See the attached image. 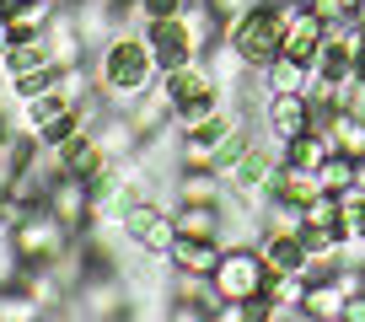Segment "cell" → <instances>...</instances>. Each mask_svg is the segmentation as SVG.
Segmentation results:
<instances>
[{"label":"cell","mask_w":365,"mask_h":322,"mask_svg":"<svg viewBox=\"0 0 365 322\" xmlns=\"http://www.w3.org/2000/svg\"><path fill=\"white\" fill-rule=\"evenodd\" d=\"M16 38H22V33H16V22H11L6 11H0V59H6V54L16 48Z\"/></svg>","instance_id":"obj_15"},{"label":"cell","mask_w":365,"mask_h":322,"mask_svg":"<svg viewBox=\"0 0 365 322\" xmlns=\"http://www.w3.org/2000/svg\"><path fill=\"white\" fill-rule=\"evenodd\" d=\"M118 231H124L135 247H145V253H167L172 242H178V220H172V209L167 204H156V199H135V204L124 209V220H118Z\"/></svg>","instance_id":"obj_5"},{"label":"cell","mask_w":365,"mask_h":322,"mask_svg":"<svg viewBox=\"0 0 365 322\" xmlns=\"http://www.w3.org/2000/svg\"><path fill=\"white\" fill-rule=\"evenodd\" d=\"M333 156V140H328V129H301L296 140H285V161H296V167H307V172H317L322 161Z\"/></svg>","instance_id":"obj_11"},{"label":"cell","mask_w":365,"mask_h":322,"mask_svg":"<svg viewBox=\"0 0 365 322\" xmlns=\"http://www.w3.org/2000/svg\"><path fill=\"white\" fill-rule=\"evenodd\" d=\"M258 118H263V129H269V135L296 140L301 129L317 124V108H312L307 92H269V97L258 103Z\"/></svg>","instance_id":"obj_6"},{"label":"cell","mask_w":365,"mask_h":322,"mask_svg":"<svg viewBox=\"0 0 365 322\" xmlns=\"http://www.w3.org/2000/svg\"><path fill=\"white\" fill-rule=\"evenodd\" d=\"M172 220H178V237L226 242V199L220 204H172Z\"/></svg>","instance_id":"obj_10"},{"label":"cell","mask_w":365,"mask_h":322,"mask_svg":"<svg viewBox=\"0 0 365 322\" xmlns=\"http://www.w3.org/2000/svg\"><path fill=\"white\" fill-rule=\"evenodd\" d=\"M307 6H312L317 16H322V22H349L360 0H307Z\"/></svg>","instance_id":"obj_14"},{"label":"cell","mask_w":365,"mask_h":322,"mask_svg":"<svg viewBox=\"0 0 365 322\" xmlns=\"http://www.w3.org/2000/svg\"><path fill=\"white\" fill-rule=\"evenodd\" d=\"M269 279H274V269L263 264L258 242H231L226 253H220L215 274H210V290L220 301H263Z\"/></svg>","instance_id":"obj_3"},{"label":"cell","mask_w":365,"mask_h":322,"mask_svg":"<svg viewBox=\"0 0 365 322\" xmlns=\"http://www.w3.org/2000/svg\"><path fill=\"white\" fill-rule=\"evenodd\" d=\"M161 92H167L178 124H194V118L220 113V92H226V86L210 76L205 59H188V65H178V70H161Z\"/></svg>","instance_id":"obj_2"},{"label":"cell","mask_w":365,"mask_h":322,"mask_svg":"<svg viewBox=\"0 0 365 322\" xmlns=\"http://www.w3.org/2000/svg\"><path fill=\"white\" fill-rule=\"evenodd\" d=\"M11 145V129H6V113H0V150Z\"/></svg>","instance_id":"obj_17"},{"label":"cell","mask_w":365,"mask_h":322,"mask_svg":"<svg viewBox=\"0 0 365 322\" xmlns=\"http://www.w3.org/2000/svg\"><path fill=\"white\" fill-rule=\"evenodd\" d=\"M91 80H97V92H103L108 103L129 108L140 92H150L161 80L156 54H150V38L145 33H113L103 43V54H97V65H91Z\"/></svg>","instance_id":"obj_1"},{"label":"cell","mask_w":365,"mask_h":322,"mask_svg":"<svg viewBox=\"0 0 365 322\" xmlns=\"http://www.w3.org/2000/svg\"><path fill=\"white\" fill-rule=\"evenodd\" d=\"M43 301L33 296V290H22L11 279V285H0V322H33V317H43Z\"/></svg>","instance_id":"obj_12"},{"label":"cell","mask_w":365,"mask_h":322,"mask_svg":"<svg viewBox=\"0 0 365 322\" xmlns=\"http://www.w3.org/2000/svg\"><path fill=\"white\" fill-rule=\"evenodd\" d=\"M317 188H322V194H349V188H354V156L333 150V156L317 167Z\"/></svg>","instance_id":"obj_13"},{"label":"cell","mask_w":365,"mask_h":322,"mask_svg":"<svg viewBox=\"0 0 365 322\" xmlns=\"http://www.w3.org/2000/svg\"><path fill=\"white\" fill-rule=\"evenodd\" d=\"M322 43H328V22H322V16L307 6V0H301L296 11H290V22H285V43H279V54H290V59H301V65H312Z\"/></svg>","instance_id":"obj_7"},{"label":"cell","mask_w":365,"mask_h":322,"mask_svg":"<svg viewBox=\"0 0 365 322\" xmlns=\"http://www.w3.org/2000/svg\"><path fill=\"white\" fill-rule=\"evenodd\" d=\"M220 253H226V242L178 237L161 258H167V269H178V274H188V279H210V274H215V264H220Z\"/></svg>","instance_id":"obj_8"},{"label":"cell","mask_w":365,"mask_h":322,"mask_svg":"<svg viewBox=\"0 0 365 322\" xmlns=\"http://www.w3.org/2000/svg\"><path fill=\"white\" fill-rule=\"evenodd\" d=\"M11 237H16L22 264H59V258L70 253V237H76V231H70L48 204H33V209L11 226Z\"/></svg>","instance_id":"obj_4"},{"label":"cell","mask_w":365,"mask_h":322,"mask_svg":"<svg viewBox=\"0 0 365 322\" xmlns=\"http://www.w3.org/2000/svg\"><path fill=\"white\" fill-rule=\"evenodd\" d=\"M344 306H349V290H344L333 274H317L307 285V301H301L307 322H344Z\"/></svg>","instance_id":"obj_9"},{"label":"cell","mask_w":365,"mask_h":322,"mask_svg":"<svg viewBox=\"0 0 365 322\" xmlns=\"http://www.w3.org/2000/svg\"><path fill=\"white\" fill-rule=\"evenodd\" d=\"M354 188H365V156L354 161Z\"/></svg>","instance_id":"obj_16"}]
</instances>
